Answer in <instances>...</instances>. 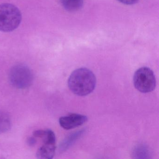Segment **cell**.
<instances>
[{
    "mask_svg": "<svg viewBox=\"0 0 159 159\" xmlns=\"http://www.w3.org/2000/svg\"><path fill=\"white\" fill-rule=\"evenodd\" d=\"M117 1L125 5H133L137 3L139 0H117Z\"/></svg>",
    "mask_w": 159,
    "mask_h": 159,
    "instance_id": "obj_10",
    "label": "cell"
},
{
    "mask_svg": "<svg viewBox=\"0 0 159 159\" xmlns=\"http://www.w3.org/2000/svg\"><path fill=\"white\" fill-rule=\"evenodd\" d=\"M64 9L68 11H79L82 7L84 0H60Z\"/></svg>",
    "mask_w": 159,
    "mask_h": 159,
    "instance_id": "obj_8",
    "label": "cell"
},
{
    "mask_svg": "<svg viewBox=\"0 0 159 159\" xmlns=\"http://www.w3.org/2000/svg\"><path fill=\"white\" fill-rule=\"evenodd\" d=\"M9 80L15 87L25 89L30 86L33 83V73L25 65L18 64L11 69L9 73Z\"/></svg>",
    "mask_w": 159,
    "mask_h": 159,
    "instance_id": "obj_4",
    "label": "cell"
},
{
    "mask_svg": "<svg viewBox=\"0 0 159 159\" xmlns=\"http://www.w3.org/2000/svg\"><path fill=\"white\" fill-rule=\"evenodd\" d=\"M22 18V14L16 6L10 3L0 4V31H13L20 25Z\"/></svg>",
    "mask_w": 159,
    "mask_h": 159,
    "instance_id": "obj_2",
    "label": "cell"
},
{
    "mask_svg": "<svg viewBox=\"0 0 159 159\" xmlns=\"http://www.w3.org/2000/svg\"><path fill=\"white\" fill-rule=\"evenodd\" d=\"M87 117L85 115L72 113L63 116L59 120L61 127L66 130H70L79 127L87 121Z\"/></svg>",
    "mask_w": 159,
    "mask_h": 159,
    "instance_id": "obj_5",
    "label": "cell"
},
{
    "mask_svg": "<svg viewBox=\"0 0 159 159\" xmlns=\"http://www.w3.org/2000/svg\"><path fill=\"white\" fill-rule=\"evenodd\" d=\"M96 84L95 76L86 68H81L73 71L68 80V85L70 91L80 96H84L92 93Z\"/></svg>",
    "mask_w": 159,
    "mask_h": 159,
    "instance_id": "obj_1",
    "label": "cell"
},
{
    "mask_svg": "<svg viewBox=\"0 0 159 159\" xmlns=\"http://www.w3.org/2000/svg\"><path fill=\"white\" fill-rule=\"evenodd\" d=\"M30 137L28 139V144L30 146H34L37 143V140H36V138Z\"/></svg>",
    "mask_w": 159,
    "mask_h": 159,
    "instance_id": "obj_11",
    "label": "cell"
},
{
    "mask_svg": "<svg viewBox=\"0 0 159 159\" xmlns=\"http://www.w3.org/2000/svg\"><path fill=\"white\" fill-rule=\"evenodd\" d=\"M11 125V118L8 113L0 111V134L5 133L10 130Z\"/></svg>",
    "mask_w": 159,
    "mask_h": 159,
    "instance_id": "obj_9",
    "label": "cell"
},
{
    "mask_svg": "<svg viewBox=\"0 0 159 159\" xmlns=\"http://www.w3.org/2000/svg\"><path fill=\"white\" fill-rule=\"evenodd\" d=\"M56 149V143H43L38 149L36 156L39 159H52L55 154Z\"/></svg>",
    "mask_w": 159,
    "mask_h": 159,
    "instance_id": "obj_6",
    "label": "cell"
},
{
    "mask_svg": "<svg viewBox=\"0 0 159 159\" xmlns=\"http://www.w3.org/2000/svg\"><path fill=\"white\" fill-rule=\"evenodd\" d=\"M33 136L42 139L43 143H56V141L54 133L50 129L36 130L33 133Z\"/></svg>",
    "mask_w": 159,
    "mask_h": 159,
    "instance_id": "obj_7",
    "label": "cell"
},
{
    "mask_svg": "<svg viewBox=\"0 0 159 159\" xmlns=\"http://www.w3.org/2000/svg\"><path fill=\"white\" fill-rule=\"evenodd\" d=\"M134 84L136 89L140 93H147L152 92L156 85L154 73L149 68H140L134 74Z\"/></svg>",
    "mask_w": 159,
    "mask_h": 159,
    "instance_id": "obj_3",
    "label": "cell"
}]
</instances>
